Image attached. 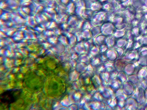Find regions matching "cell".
<instances>
[{"label":"cell","mask_w":147,"mask_h":110,"mask_svg":"<svg viewBox=\"0 0 147 110\" xmlns=\"http://www.w3.org/2000/svg\"><path fill=\"white\" fill-rule=\"evenodd\" d=\"M21 93L22 91L19 89H11L6 90L1 94V102L4 104H11L18 100Z\"/></svg>","instance_id":"6da1fadb"}]
</instances>
